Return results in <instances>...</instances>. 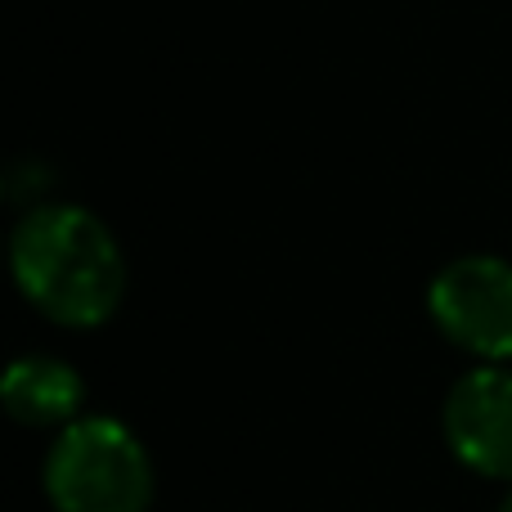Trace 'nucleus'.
Masks as SVG:
<instances>
[{
	"label": "nucleus",
	"mask_w": 512,
	"mask_h": 512,
	"mask_svg": "<svg viewBox=\"0 0 512 512\" xmlns=\"http://www.w3.org/2000/svg\"><path fill=\"white\" fill-rule=\"evenodd\" d=\"M14 283L45 319L95 328L113 319L126 292V261L113 230L86 207L41 203L9 239Z\"/></svg>",
	"instance_id": "1"
},
{
	"label": "nucleus",
	"mask_w": 512,
	"mask_h": 512,
	"mask_svg": "<svg viewBox=\"0 0 512 512\" xmlns=\"http://www.w3.org/2000/svg\"><path fill=\"white\" fill-rule=\"evenodd\" d=\"M45 495L59 512H144L153 499L149 450L117 418H77L45 454Z\"/></svg>",
	"instance_id": "2"
},
{
	"label": "nucleus",
	"mask_w": 512,
	"mask_h": 512,
	"mask_svg": "<svg viewBox=\"0 0 512 512\" xmlns=\"http://www.w3.org/2000/svg\"><path fill=\"white\" fill-rule=\"evenodd\" d=\"M427 310L454 346L486 364L512 360V261L459 256L427 288Z\"/></svg>",
	"instance_id": "3"
},
{
	"label": "nucleus",
	"mask_w": 512,
	"mask_h": 512,
	"mask_svg": "<svg viewBox=\"0 0 512 512\" xmlns=\"http://www.w3.org/2000/svg\"><path fill=\"white\" fill-rule=\"evenodd\" d=\"M445 441L463 468L512 477V373L499 364L463 373L445 396Z\"/></svg>",
	"instance_id": "4"
},
{
	"label": "nucleus",
	"mask_w": 512,
	"mask_h": 512,
	"mask_svg": "<svg viewBox=\"0 0 512 512\" xmlns=\"http://www.w3.org/2000/svg\"><path fill=\"white\" fill-rule=\"evenodd\" d=\"M0 400L23 427H68L86 400V382L68 360L54 355H18L0 378Z\"/></svg>",
	"instance_id": "5"
},
{
	"label": "nucleus",
	"mask_w": 512,
	"mask_h": 512,
	"mask_svg": "<svg viewBox=\"0 0 512 512\" xmlns=\"http://www.w3.org/2000/svg\"><path fill=\"white\" fill-rule=\"evenodd\" d=\"M499 512H512V490H508V499H504V504H499Z\"/></svg>",
	"instance_id": "6"
}]
</instances>
